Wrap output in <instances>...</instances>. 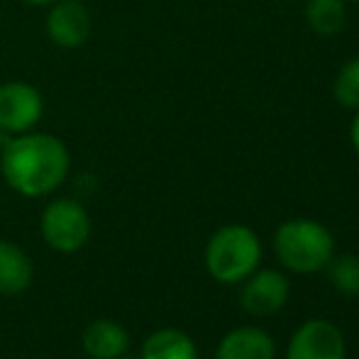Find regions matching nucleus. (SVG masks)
Returning <instances> with one entry per match:
<instances>
[{"instance_id":"8","label":"nucleus","mask_w":359,"mask_h":359,"mask_svg":"<svg viewBox=\"0 0 359 359\" xmlns=\"http://www.w3.org/2000/svg\"><path fill=\"white\" fill-rule=\"evenodd\" d=\"M288 298V281L279 271H259L240 291V303L250 316H271Z\"/></svg>"},{"instance_id":"12","label":"nucleus","mask_w":359,"mask_h":359,"mask_svg":"<svg viewBox=\"0 0 359 359\" xmlns=\"http://www.w3.org/2000/svg\"><path fill=\"white\" fill-rule=\"evenodd\" d=\"M142 359H198L196 345L181 330H156L144 340Z\"/></svg>"},{"instance_id":"3","label":"nucleus","mask_w":359,"mask_h":359,"mask_svg":"<svg viewBox=\"0 0 359 359\" xmlns=\"http://www.w3.org/2000/svg\"><path fill=\"white\" fill-rule=\"evenodd\" d=\"M262 245L257 235L245 225H227L217 230L205 250V264L210 276L222 284L242 281L257 269Z\"/></svg>"},{"instance_id":"1","label":"nucleus","mask_w":359,"mask_h":359,"mask_svg":"<svg viewBox=\"0 0 359 359\" xmlns=\"http://www.w3.org/2000/svg\"><path fill=\"white\" fill-rule=\"evenodd\" d=\"M69 171V151L54 135L10 140L3 149V176L18 194L39 198L62 186Z\"/></svg>"},{"instance_id":"9","label":"nucleus","mask_w":359,"mask_h":359,"mask_svg":"<svg viewBox=\"0 0 359 359\" xmlns=\"http://www.w3.org/2000/svg\"><path fill=\"white\" fill-rule=\"evenodd\" d=\"M274 340L264 330L240 327L220 340L215 359H274Z\"/></svg>"},{"instance_id":"7","label":"nucleus","mask_w":359,"mask_h":359,"mask_svg":"<svg viewBox=\"0 0 359 359\" xmlns=\"http://www.w3.org/2000/svg\"><path fill=\"white\" fill-rule=\"evenodd\" d=\"M47 32L57 47L76 49L90 34V15L81 0H62L47 18Z\"/></svg>"},{"instance_id":"14","label":"nucleus","mask_w":359,"mask_h":359,"mask_svg":"<svg viewBox=\"0 0 359 359\" xmlns=\"http://www.w3.org/2000/svg\"><path fill=\"white\" fill-rule=\"evenodd\" d=\"M332 93H335V100L342 108L359 110V57L350 59L337 72L335 83H332Z\"/></svg>"},{"instance_id":"13","label":"nucleus","mask_w":359,"mask_h":359,"mask_svg":"<svg viewBox=\"0 0 359 359\" xmlns=\"http://www.w3.org/2000/svg\"><path fill=\"white\" fill-rule=\"evenodd\" d=\"M345 0H308L306 3V22L316 34L332 37L345 27Z\"/></svg>"},{"instance_id":"11","label":"nucleus","mask_w":359,"mask_h":359,"mask_svg":"<svg viewBox=\"0 0 359 359\" xmlns=\"http://www.w3.org/2000/svg\"><path fill=\"white\" fill-rule=\"evenodd\" d=\"M32 281V262L15 242L0 240V296L22 293Z\"/></svg>"},{"instance_id":"4","label":"nucleus","mask_w":359,"mask_h":359,"mask_svg":"<svg viewBox=\"0 0 359 359\" xmlns=\"http://www.w3.org/2000/svg\"><path fill=\"white\" fill-rule=\"evenodd\" d=\"M90 217L79 201L59 198L42 215V237L52 250L72 255L88 242Z\"/></svg>"},{"instance_id":"5","label":"nucleus","mask_w":359,"mask_h":359,"mask_svg":"<svg viewBox=\"0 0 359 359\" xmlns=\"http://www.w3.org/2000/svg\"><path fill=\"white\" fill-rule=\"evenodd\" d=\"M42 95L37 88L13 81L0 86V130L3 133H25L42 118Z\"/></svg>"},{"instance_id":"16","label":"nucleus","mask_w":359,"mask_h":359,"mask_svg":"<svg viewBox=\"0 0 359 359\" xmlns=\"http://www.w3.org/2000/svg\"><path fill=\"white\" fill-rule=\"evenodd\" d=\"M350 135H352V144H355V149H357V154H359V113L355 115V120H352Z\"/></svg>"},{"instance_id":"10","label":"nucleus","mask_w":359,"mask_h":359,"mask_svg":"<svg viewBox=\"0 0 359 359\" xmlns=\"http://www.w3.org/2000/svg\"><path fill=\"white\" fill-rule=\"evenodd\" d=\"M81 345L93 359H118L130 347V335L115 320H93L81 335Z\"/></svg>"},{"instance_id":"2","label":"nucleus","mask_w":359,"mask_h":359,"mask_svg":"<svg viewBox=\"0 0 359 359\" xmlns=\"http://www.w3.org/2000/svg\"><path fill=\"white\" fill-rule=\"evenodd\" d=\"M276 255L281 264L298 274H316L332 259L335 242L327 227L316 220H288L276 230Z\"/></svg>"},{"instance_id":"17","label":"nucleus","mask_w":359,"mask_h":359,"mask_svg":"<svg viewBox=\"0 0 359 359\" xmlns=\"http://www.w3.org/2000/svg\"><path fill=\"white\" fill-rule=\"evenodd\" d=\"M32 5H49V3H57V0H27Z\"/></svg>"},{"instance_id":"15","label":"nucleus","mask_w":359,"mask_h":359,"mask_svg":"<svg viewBox=\"0 0 359 359\" xmlns=\"http://www.w3.org/2000/svg\"><path fill=\"white\" fill-rule=\"evenodd\" d=\"M327 276L332 286L347 296H359V257L345 255L335 262H327Z\"/></svg>"},{"instance_id":"6","label":"nucleus","mask_w":359,"mask_h":359,"mask_svg":"<svg viewBox=\"0 0 359 359\" xmlns=\"http://www.w3.org/2000/svg\"><path fill=\"white\" fill-rule=\"evenodd\" d=\"M286 359H345V337L332 323L311 320L291 337Z\"/></svg>"}]
</instances>
